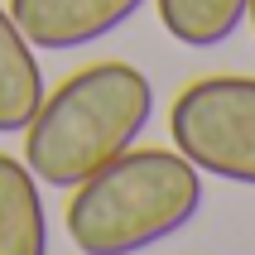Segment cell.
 Returning a JSON list of instances; mask_svg holds the SVG:
<instances>
[{"label":"cell","mask_w":255,"mask_h":255,"mask_svg":"<svg viewBox=\"0 0 255 255\" xmlns=\"http://www.w3.org/2000/svg\"><path fill=\"white\" fill-rule=\"evenodd\" d=\"M154 116V87L135 63H92L43 92L29 116L24 164L48 188H77L87 173L126 154Z\"/></svg>","instance_id":"cell-1"},{"label":"cell","mask_w":255,"mask_h":255,"mask_svg":"<svg viewBox=\"0 0 255 255\" xmlns=\"http://www.w3.org/2000/svg\"><path fill=\"white\" fill-rule=\"evenodd\" d=\"M202 212V173L178 149L116 154L72 188L68 236L82 255H140Z\"/></svg>","instance_id":"cell-2"},{"label":"cell","mask_w":255,"mask_h":255,"mask_svg":"<svg viewBox=\"0 0 255 255\" xmlns=\"http://www.w3.org/2000/svg\"><path fill=\"white\" fill-rule=\"evenodd\" d=\"M169 135L198 173L255 188V77L222 72L188 82L169 106Z\"/></svg>","instance_id":"cell-3"},{"label":"cell","mask_w":255,"mask_h":255,"mask_svg":"<svg viewBox=\"0 0 255 255\" xmlns=\"http://www.w3.org/2000/svg\"><path fill=\"white\" fill-rule=\"evenodd\" d=\"M144 0H10V19L34 48L68 53L106 39L111 29L140 14Z\"/></svg>","instance_id":"cell-4"},{"label":"cell","mask_w":255,"mask_h":255,"mask_svg":"<svg viewBox=\"0 0 255 255\" xmlns=\"http://www.w3.org/2000/svg\"><path fill=\"white\" fill-rule=\"evenodd\" d=\"M0 255H48L39 178L14 154H0Z\"/></svg>","instance_id":"cell-5"},{"label":"cell","mask_w":255,"mask_h":255,"mask_svg":"<svg viewBox=\"0 0 255 255\" xmlns=\"http://www.w3.org/2000/svg\"><path fill=\"white\" fill-rule=\"evenodd\" d=\"M43 101V68L34 43L19 34L10 10H0V135H19Z\"/></svg>","instance_id":"cell-6"},{"label":"cell","mask_w":255,"mask_h":255,"mask_svg":"<svg viewBox=\"0 0 255 255\" xmlns=\"http://www.w3.org/2000/svg\"><path fill=\"white\" fill-rule=\"evenodd\" d=\"M159 24L183 48H217L246 24V0H154Z\"/></svg>","instance_id":"cell-7"},{"label":"cell","mask_w":255,"mask_h":255,"mask_svg":"<svg viewBox=\"0 0 255 255\" xmlns=\"http://www.w3.org/2000/svg\"><path fill=\"white\" fill-rule=\"evenodd\" d=\"M246 24L255 29V0H246Z\"/></svg>","instance_id":"cell-8"}]
</instances>
